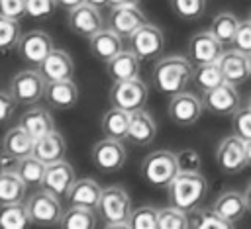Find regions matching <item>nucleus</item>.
I'll return each instance as SVG.
<instances>
[{
    "label": "nucleus",
    "instance_id": "23",
    "mask_svg": "<svg viewBox=\"0 0 251 229\" xmlns=\"http://www.w3.org/2000/svg\"><path fill=\"white\" fill-rule=\"evenodd\" d=\"M39 70L43 72L47 82L49 80H67V78H73V74H75V63L67 51L53 49L47 55V59L39 65Z\"/></svg>",
    "mask_w": 251,
    "mask_h": 229
},
{
    "label": "nucleus",
    "instance_id": "36",
    "mask_svg": "<svg viewBox=\"0 0 251 229\" xmlns=\"http://www.w3.org/2000/svg\"><path fill=\"white\" fill-rule=\"evenodd\" d=\"M194 84L202 90V92H208L216 86H220L224 80V74H222V69L216 63H204V65H196L194 67V76H192Z\"/></svg>",
    "mask_w": 251,
    "mask_h": 229
},
{
    "label": "nucleus",
    "instance_id": "41",
    "mask_svg": "<svg viewBox=\"0 0 251 229\" xmlns=\"http://www.w3.org/2000/svg\"><path fill=\"white\" fill-rule=\"evenodd\" d=\"M231 125H233V133L239 135L241 139L249 141L251 139V108H239L235 114H233V119H231Z\"/></svg>",
    "mask_w": 251,
    "mask_h": 229
},
{
    "label": "nucleus",
    "instance_id": "50",
    "mask_svg": "<svg viewBox=\"0 0 251 229\" xmlns=\"http://www.w3.org/2000/svg\"><path fill=\"white\" fill-rule=\"evenodd\" d=\"M84 2H88V4H92V6H96V8L108 6V0H84Z\"/></svg>",
    "mask_w": 251,
    "mask_h": 229
},
{
    "label": "nucleus",
    "instance_id": "5",
    "mask_svg": "<svg viewBox=\"0 0 251 229\" xmlns=\"http://www.w3.org/2000/svg\"><path fill=\"white\" fill-rule=\"evenodd\" d=\"M25 206H27L31 223L47 225V227H53V225L61 223L63 206L59 202V196H55L53 192H49L45 188H39L37 192H33L25 200Z\"/></svg>",
    "mask_w": 251,
    "mask_h": 229
},
{
    "label": "nucleus",
    "instance_id": "37",
    "mask_svg": "<svg viewBox=\"0 0 251 229\" xmlns=\"http://www.w3.org/2000/svg\"><path fill=\"white\" fill-rule=\"evenodd\" d=\"M22 37V29H20V22L18 20H10L0 16V51H12L18 47Z\"/></svg>",
    "mask_w": 251,
    "mask_h": 229
},
{
    "label": "nucleus",
    "instance_id": "22",
    "mask_svg": "<svg viewBox=\"0 0 251 229\" xmlns=\"http://www.w3.org/2000/svg\"><path fill=\"white\" fill-rule=\"evenodd\" d=\"M157 135V123L145 110L129 112V127H127V141L135 145H149Z\"/></svg>",
    "mask_w": 251,
    "mask_h": 229
},
{
    "label": "nucleus",
    "instance_id": "16",
    "mask_svg": "<svg viewBox=\"0 0 251 229\" xmlns=\"http://www.w3.org/2000/svg\"><path fill=\"white\" fill-rule=\"evenodd\" d=\"M75 182H76V176H75L73 166L65 159H61L57 162L47 164L41 188H45V190H49V192H53L55 196L61 198V196L69 194V190L73 188Z\"/></svg>",
    "mask_w": 251,
    "mask_h": 229
},
{
    "label": "nucleus",
    "instance_id": "11",
    "mask_svg": "<svg viewBox=\"0 0 251 229\" xmlns=\"http://www.w3.org/2000/svg\"><path fill=\"white\" fill-rule=\"evenodd\" d=\"M16 49L27 65L39 67L55 47H53V39L49 33H45L43 29H31V31L22 33Z\"/></svg>",
    "mask_w": 251,
    "mask_h": 229
},
{
    "label": "nucleus",
    "instance_id": "26",
    "mask_svg": "<svg viewBox=\"0 0 251 229\" xmlns=\"http://www.w3.org/2000/svg\"><path fill=\"white\" fill-rule=\"evenodd\" d=\"M20 125L33 137V139H39L43 135H47L49 131L55 129V121L51 117V114L41 108V106H29L22 117H20Z\"/></svg>",
    "mask_w": 251,
    "mask_h": 229
},
{
    "label": "nucleus",
    "instance_id": "8",
    "mask_svg": "<svg viewBox=\"0 0 251 229\" xmlns=\"http://www.w3.org/2000/svg\"><path fill=\"white\" fill-rule=\"evenodd\" d=\"M216 162L226 174L241 172L249 164L247 162V141L235 133L224 137L216 149Z\"/></svg>",
    "mask_w": 251,
    "mask_h": 229
},
{
    "label": "nucleus",
    "instance_id": "12",
    "mask_svg": "<svg viewBox=\"0 0 251 229\" xmlns=\"http://www.w3.org/2000/svg\"><path fill=\"white\" fill-rule=\"evenodd\" d=\"M67 22H69V27L73 33L86 37V39H90L100 29H104V18L100 14V8H96L88 2H82L75 8H71Z\"/></svg>",
    "mask_w": 251,
    "mask_h": 229
},
{
    "label": "nucleus",
    "instance_id": "34",
    "mask_svg": "<svg viewBox=\"0 0 251 229\" xmlns=\"http://www.w3.org/2000/svg\"><path fill=\"white\" fill-rule=\"evenodd\" d=\"M59 225L65 229H92L96 227V213L92 207L69 206V209L63 211Z\"/></svg>",
    "mask_w": 251,
    "mask_h": 229
},
{
    "label": "nucleus",
    "instance_id": "32",
    "mask_svg": "<svg viewBox=\"0 0 251 229\" xmlns=\"http://www.w3.org/2000/svg\"><path fill=\"white\" fill-rule=\"evenodd\" d=\"M188 217H190V227L194 229H229L233 227L231 221H227L226 217H222L214 206L212 207H194L192 211H188Z\"/></svg>",
    "mask_w": 251,
    "mask_h": 229
},
{
    "label": "nucleus",
    "instance_id": "17",
    "mask_svg": "<svg viewBox=\"0 0 251 229\" xmlns=\"http://www.w3.org/2000/svg\"><path fill=\"white\" fill-rule=\"evenodd\" d=\"M143 23H147L145 14L137 6H120V8H110L108 16V27L114 29L118 35L127 37L137 31Z\"/></svg>",
    "mask_w": 251,
    "mask_h": 229
},
{
    "label": "nucleus",
    "instance_id": "1",
    "mask_svg": "<svg viewBox=\"0 0 251 229\" xmlns=\"http://www.w3.org/2000/svg\"><path fill=\"white\" fill-rule=\"evenodd\" d=\"M194 76V65L188 57L169 55L155 63L153 67V84L165 96H175L190 84Z\"/></svg>",
    "mask_w": 251,
    "mask_h": 229
},
{
    "label": "nucleus",
    "instance_id": "52",
    "mask_svg": "<svg viewBox=\"0 0 251 229\" xmlns=\"http://www.w3.org/2000/svg\"><path fill=\"white\" fill-rule=\"evenodd\" d=\"M6 172V164H4V159H0V176Z\"/></svg>",
    "mask_w": 251,
    "mask_h": 229
},
{
    "label": "nucleus",
    "instance_id": "27",
    "mask_svg": "<svg viewBox=\"0 0 251 229\" xmlns=\"http://www.w3.org/2000/svg\"><path fill=\"white\" fill-rule=\"evenodd\" d=\"M65 153H67L65 137H63L61 133H57L55 129L49 131L47 135L35 139L33 155H35L37 159H41L45 164H51V162H57V160L65 159Z\"/></svg>",
    "mask_w": 251,
    "mask_h": 229
},
{
    "label": "nucleus",
    "instance_id": "53",
    "mask_svg": "<svg viewBox=\"0 0 251 229\" xmlns=\"http://www.w3.org/2000/svg\"><path fill=\"white\" fill-rule=\"evenodd\" d=\"M247 106H249V108H251V96H249V102H247Z\"/></svg>",
    "mask_w": 251,
    "mask_h": 229
},
{
    "label": "nucleus",
    "instance_id": "33",
    "mask_svg": "<svg viewBox=\"0 0 251 229\" xmlns=\"http://www.w3.org/2000/svg\"><path fill=\"white\" fill-rule=\"evenodd\" d=\"M31 223L27 206L22 202L0 206V227L2 229H24Z\"/></svg>",
    "mask_w": 251,
    "mask_h": 229
},
{
    "label": "nucleus",
    "instance_id": "13",
    "mask_svg": "<svg viewBox=\"0 0 251 229\" xmlns=\"http://www.w3.org/2000/svg\"><path fill=\"white\" fill-rule=\"evenodd\" d=\"M163 47H165V35L153 23H143L137 31L129 35V49L141 61L155 59L157 55H161Z\"/></svg>",
    "mask_w": 251,
    "mask_h": 229
},
{
    "label": "nucleus",
    "instance_id": "4",
    "mask_svg": "<svg viewBox=\"0 0 251 229\" xmlns=\"http://www.w3.org/2000/svg\"><path fill=\"white\" fill-rule=\"evenodd\" d=\"M178 172L176 153L165 149L149 153L141 162V176L153 188H167Z\"/></svg>",
    "mask_w": 251,
    "mask_h": 229
},
{
    "label": "nucleus",
    "instance_id": "24",
    "mask_svg": "<svg viewBox=\"0 0 251 229\" xmlns=\"http://www.w3.org/2000/svg\"><path fill=\"white\" fill-rule=\"evenodd\" d=\"M102 186L92 180V178H78L73 188L69 190L67 194V202L69 206H82V207H92L96 209L98 207V202H100V196H102Z\"/></svg>",
    "mask_w": 251,
    "mask_h": 229
},
{
    "label": "nucleus",
    "instance_id": "25",
    "mask_svg": "<svg viewBox=\"0 0 251 229\" xmlns=\"http://www.w3.org/2000/svg\"><path fill=\"white\" fill-rule=\"evenodd\" d=\"M124 49V37L118 35L114 29L104 27L98 33H94L90 37V51L96 59L100 61H110L112 57H116L120 51Z\"/></svg>",
    "mask_w": 251,
    "mask_h": 229
},
{
    "label": "nucleus",
    "instance_id": "40",
    "mask_svg": "<svg viewBox=\"0 0 251 229\" xmlns=\"http://www.w3.org/2000/svg\"><path fill=\"white\" fill-rule=\"evenodd\" d=\"M171 8L180 20H198L206 12V0H171Z\"/></svg>",
    "mask_w": 251,
    "mask_h": 229
},
{
    "label": "nucleus",
    "instance_id": "43",
    "mask_svg": "<svg viewBox=\"0 0 251 229\" xmlns=\"http://www.w3.org/2000/svg\"><path fill=\"white\" fill-rule=\"evenodd\" d=\"M176 160H178V170L180 172H200L202 160L200 155L194 149H182L176 153Z\"/></svg>",
    "mask_w": 251,
    "mask_h": 229
},
{
    "label": "nucleus",
    "instance_id": "29",
    "mask_svg": "<svg viewBox=\"0 0 251 229\" xmlns=\"http://www.w3.org/2000/svg\"><path fill=\"white\" fill-rule=\"evenodd\" d=\"M127 127H129V112L120 110V108H110L100 121V129L104 133V137H112V139H126L127 137Z\"/></svg>",
    "mask_w": 251,
    "mask_h": 229
},
{
    "label": "nucleus",
    "instance_id": "20",
    "mask_svg": "<svg viewBox=\"0 0 251 229\" xmlns=\"http://www.w3.org/2000/svg\"><path fill=\"white\" fill-rule=\"evenodd\" d=\"M45 100L51 108L71 110L78 102V86L73 82V78L49 80L45 86Z\"/></svg>",
    "mask_w": 251,
    "mask_h": 229
},
{
    "label": "nucleus",
    "instance_id": "14",
    "mask_svg": "<svg viewBox=\"0 0 251 229\" xmlns=\"http://www.w3.org/2000/svg\"><path fill=\"white\" fill-rule=\"evenodd\" d=\"M226 45L208 29V31H198L188 39V59L192 61V65H204V63H216Z\"/></svg>",
    "mask_w": 251,
    "mask_h": 229
},
{
    "label": "nucleus",
    "instance_id": "48",
    "mask_svg": "<svg viewBox=\"0 0 251 229\" xmlns=\"http://www.w3.org/2000/svg\"><path fill=\"white\" fill-rule=\"evenodd\" d=\"M84 0H57V6H63V8H75V6H78V4H82Z\"/></svg>",
    "mask_w": 251,
    "mask_h": 229
},
{
    "label": "nucleus",
    "instance_id": "30",
    "mask_svg": "<svg viewBox=\"0 0 251 229\" xmlns=\"http://www.w3.org/2000/svg\"><path fill=\"white\" fill-rule=\"evenodd\" d=\"M45 168H47V164L41 159H37L35 155H29V157H24V159L16 160L14 170L20 174V178L25 182L27 188H41Z\"/></svg>",
    "mask_w": 251,
    "mask_h": 229
},
{
    "label": "nucleus",
    "instance_id": "3",
    "mask_svg": "<svg viewBox=\"0 0 251 229\" xmlns=\"http://www.w3.org/2000/svg\"><path fill=\"white\" fill-rule=\"evenodd\" d=\"M96 209H98V215L104 221L106 229L129 227V215L133 209H131L129 194L122 186H106L102 190Z\"/></svg>",
    "mask_w": 251,
    "mask_h": 229
},
{
    "label": "nucleus",
    "instance_id": "2",
    "mask_svg": "<svg viewBox=\"0 0 251 229\" xmlns=\"http://www.w3.org/2000/svg\"><path fill=\"white\" fill-rule=\"evenodd\" d=\"M206 192L208 182L200 172H178L167 186L169 204L184 211H192L194 207H198L206 198Z\"/></svg>",
    "mask_w": 251,
    "mask_h": 229
},
{
    "label": "nucleus",
    "instance_id": "21",
    "mask_svg": "<svg viewBox=\"0 0 251 229\" xmlns=\"http://www.w3.org/2000/svg\"><path fill=\"white\" fill-rule=\"evenodd\" d=\"M139 63H141V59L131 49H122L116 57L106 61V72L114 82L137 78L139 76V69H141Z\"/></svg>",
    "mask_w": 251,
    "mask_h": 229
},
{
    "label": "nucleus",
    "instance_id": "15",
    "mask_svg": "<svg viewBox=\"0 0 251 229\" xmlns=\"http://www.w3.org/2000/svg\"><path fill=\"white\" fill-rule=\"evenodd\" d=\"M204 108L216 115H233L239 110L237 84L222 82L220 86L204 92Z\"/></svg>",
    "mask_w": 251,
    "mask_h": 229
},
{
    "label": "nucleus",
    "instance_id": "55",
    "mask_svg": "<svg viewBox=\"0 0 251 229\" xmlns=\"http://www.w3.org/2000/svg\"><path fill=\"white\" fill-rule=\"evenodd\" d=\"M249 20H251V10H249Z\"/></svg>",
    "mask_w": 251,
    "mask_h": 229
},
{
    "label": "nucleus",
    "instance_id": "47",
    "mask_svg": "<svg viewBox=\"0 0 251 229\" xmlns=\"http://www.w3.org/2000/svg\"><path fill=\"white\" fill-rule=\"evenodd\" d=\"M139 0H108L110 8H120V6H137Z\"/></svg>",
    "mask_w": 251,
    "mask_h": 229
},
{
    "label": "nucleus",
    "instance_id": "54",
    "mask_svg": "<svg viewBox=\"0 0 251 229\" xmlns=\"http://www.w3.org/2000/svg\"><path fill=\"white\" fill-rule=\"evenodd\" d=\"M249 69H251V53H249Z\"/></svg>",
    "mask_w": 251,
    "mask_h": 229
},
{
    "label": "nucleus",
    "instance_id": "46",
    "mask_svg": "<svg viewBox=\"0 0 251 229\" xmlns=\"http://www.w3.org/2000/svg\"><path fill=\"white\" fill-rule=\"evenodd\" d=\"M16 106H18V100L12 96V92H2L0 90V125L8 123L14 114H16Z\"/></svg>",
    "mask_w": 251,
    "mask_h": 229
},
{
    "label": "nucleus",
    "instance_id": "45",
    "mask_svg": "<svg viewBox=\"0 0 251 229\" xmlns=\"http://www.w3.org/2000/svg\"><path fill=\"white\" fill-rule=\"evenodd\" d=\"M0 16L18 20L27 16L25 14V0H0Z\"/></svg>",
    "mask_w": 251,
    "mask_h": 229
},
{
    "label": "nucleus",
    "instance_id": "28",
    "mask_svg": "<svg viewBox=\"0 0 251 229\" xmlns=\"http://www.w3.org/2000/svg\"><path fill=\"white\" fill-rule=\"evenodd\" d=\"M214 209L226 217L227 221L235 223L243 217V213L247 211V204H245V196L243 192L237 190H226L224 194H220L214 202Z\"/></svg>",
    "mask_w": 251,
    "mask_h": 229
},
{
    "label": "nucleus",
    "instance_id": "42",
    "mask_svg": "<svg viewBox=\"0 0 251 229\" xmlns=\"http://www.w3.org/2000/svg\"><path fill=\"white\" fill-rule=\"evenodd\" d=\"M57 8V0H25V14L33 20L49 18Z\"/></svg>",
    "mask_w": 251,
    "mask_h": 229
},
{
    "label": "nucleus",
    "instance_id": "31",
    "mask_svg": "<svg viewBox=\"0 0 251 229\" xmlns=\"http://www.w3.org/2000/svg\"><path fill=\"white\" fill-rule=\"evenodd\" d=\"M25 190H27V186L20 178V174L16 170H6L0 176V206L24 202Z\"/></svg>",
    "mask_w": 251,
    "mask_h": 229
},
{
    "label": "nucleus",
    "instance_id": "9",
    "mask_svg": "<svg viewBox=\"0 0 251 229\" xmlns=\"http://www.w3.org/2000/svg\"><path fill=\"white\" fill-rule=\"evenodd\" d=\"M202 112H204V100H200L196 94L182 90V92L171 96L169 117L173 123H176L180 127H188L200 119Z\"/></svg>",
    "mask_w": 251,
    "mask_h": 229
},
{
    "label": "nucleus",
    "instance_id": "38",
    "mask_svg": "<svg viewBox=\"0 0 251 229\" xmlns=\"http://www.w3.org/2000/svg\"><path fill=\"white\" fill-rule=\"evenodd\" d=\"M190 227L188 211L178 209L175 206L159 209V229H186Z\"/></svg>",
    "mask_w": 251,
    "mask_h": 229
},
{
    "label": "nucleus",
    "instance_id": "6",
    "mask_svg": "<svg viewBox=\"0 0 251 229\" xmlns=\"http://www.w3.org/2000/svg\"><path fill=\"white\" fill-rule=\"evenodd\" d=\"M45 86H47V78L43 76V72L27 69L14 74L10 82V92L18 100V104L35 106L39 100L45 98Z\"/></svg>",
    "mask_w": 251,
    "mask_h": 229
},
{
    "label": "nucleus",
    "instance_id": "39",
    "mask_svg": "<svg viewBox=\"0 0 251 229\" xmlns=\"http://www.w3.org/2000/svg\"><path fill=\"white\" fill-rule=\"evenodd\" d=\"M131 229H157L159 227V209L153 206H141L129 215Z\"/></svg>",
    "mask_w": 251,
    "mask_h": 229
},
{
    "label": "nucleus",
    "instance_id": "35",
    "mask_svg": "<svg viewBox=\"0 0 251 229\" xmlns=\"http://www.w3.org/2000/svg\"><path fill=\"white\" fill-rule=\"evenodd\" d=\"M237 27H239V20H237L235 14H231V12H220V14L214 16L212 25H210V31H212L224 45H231Z\"/></svg>",
    "mask_w": 251,
    "mask_h": 229
},
{
    "label": "nucleus",
    "instance_id": "44",
    "mask_svg": "<svg viewBox=\"0 0 251 229\" xmlns=\"http://www.w3.org/2000/svg\"><path fill=\"white\" fill-rule=\"evenodd\" d=\"M231 45L235 49H239L241 53H245V55L251 53V20L239 22V27L235 31V37H233Z\"/></svg>",
    "mask_w": 251,
    "mask_h": 229
},
{
    "label": "nucleus",
    "instance_id": "49",
    "mask_svg": "<svg viewBox=\"0 0 251 229\" xmlns=\"http://www.w3.org/2000/svg\"><path fill=\"white\" fill-rule=\"evenodd\" d=\"M243 196H245V204H247V209L251 211V182L247 184V188L243 190Z\"/></svg>",
    "mask_w": 251,
    "mask_h": 229
},
{
    "label": "nucleus",
    "instance_id": "19",
    "mask_svg": "<svg viewBox=\"0 0 251 229\" xmlns=\"http://www.w3.org/2000/svg\"><path fill=\"white\" fill-rule=\"evenodd\" d=\"M33 145H35V139L20 123L16 127H10L2 139V151H4L6 159H10L14 162L24 157L33 155Z\"/></svg>",
    "mask_w": 251,
    "mask_h": 229
},
{
    "label": "nucleus",
    "instance_id": "7",
    "mask_svg": "<svg viewBox=\"0 0 251 229\" xmlns=\"http://www.w3.org/2000/svg\"><path fill=\"white\" fill-rule=\"evenodd\" d=\"M147 96H149L147 84L139 76L129 80H118L110 88V104L126 112L143 110L147 104Z\"/></svg>",
    "mask_w": 251,
    "mask_h": 229
},
{
    "label": "nucleus",
    "instance_id": "18",
    "mask_svg": "<svg viewBox=\"0 0 251 229\" xmlns=\"http://www.w3.org/2000/svg\"><path fill=\"white\" fill-rule=\"evenodd\" d=\"M218 65L222 69L224 80L231 82V84H241L251 76V69H249V55L241 53L239 49L231 47L227 51L222 53V57L218 59Z\"/></svg>",
    "mask_w": 251,
    "mask_h": 229
},
{
    "label": "nucleus",
    "instance_id": "51",
    "mask_svg": "<svg viewBox=\"0 0 251 229\" xmlns=\"http://www.w3.org/2000/svg\"><path fill=\"white\" fill-rule=\"evenodd\" d=\"M247 162L251 164V139L247 141Z\"/></svg>",
    "mask_w": 251,
    "mask_h": 229
},
{
    "label": "nucleus",
    "instance_id": "10",
    "mask_svg": "<svg viewBox=\"0 0 251 229\" xmlns=\"http://www.w3.org/2000/svg\"><path fill=\"white\" fill-rule=\"evenodd\" d=\"M127 153L122 139L104 137L92 147V162L100 172H116L126 164Z\"/></svg>",
    "mask_w": 251,
    "mask_h": 229
}]
</instances>
